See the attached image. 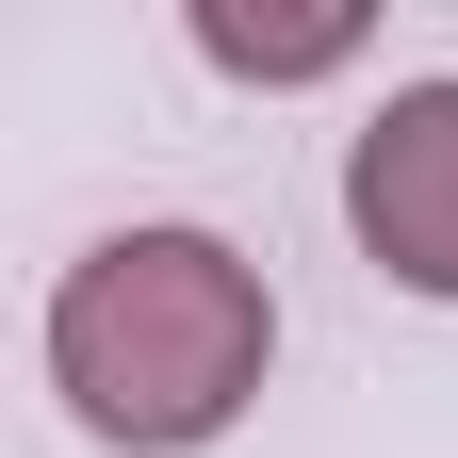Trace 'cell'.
I'll return each instance as SVG.
<instances>
[{
  "label": "cell",
  "mask_w": 458,
  "mask_h": 458,
  "mask_svg": "<svg viewBox=\"0 0 458 458\" xmlns=\"http://www.w3.org/2000/svg\"><path fill=\"white\" fill-rule=\"evenodd\" d=\"M278 295L229 229H98L49 278V393L114 458H197L262 410Z\"/></svg>",
  "instance_id": "obj_1"
},
{
  "label": "cell",
  "mask_w": 458,
  "mask_h": 458,
  "mask_svg": "<svg viewBox=\"0 0 458 458\" xmlns=\"http://www.w3.org/2000/svg\"><path fill=\"white\" fill-rule=\"evenodd\" d=\"M197 66H229V82H344L360 66V0H327V17H246V0H197Z\"/></svg>",
  "instance_id": "obj_3"
},
{
  "label": "cell",
  "mask_w": 458,
  "mask_h": 458,
  "mask_svg": "<svg viewBox=\"0 0 458 458\" xmlns=\"http://www.w3.org/2000/svg\"><path fill=\"white\" fill-rule=\"evenodd\" d=\"M344 229L393 295H442L458 311V82H393L344 148Z\"/></svg>",
  "instance_id": "obj_2"
}]
</instances>
